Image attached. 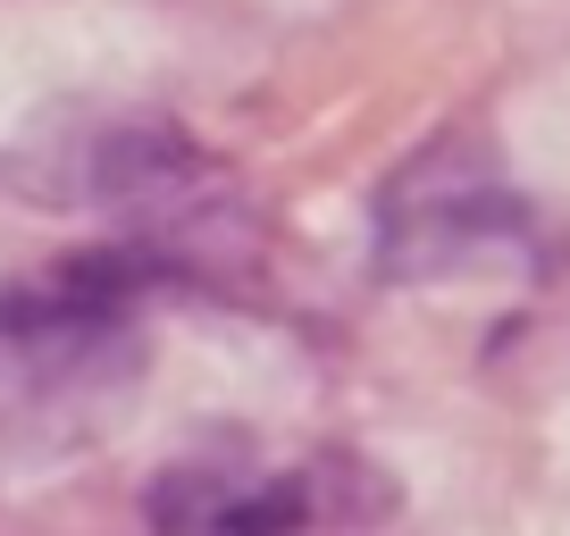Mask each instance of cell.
I'll list each match as a JSON object with an SVG mask.
<instances>
[{"mask_svg": "<svg viewBox=\"0 0 570 536\" xmlns=\"http://www.w3.org/2000/svg\"><path fill=\"white\" fill-rule=\"evenodd\" d=\"M92 193L118 210V244L151 251L160 268H202L235 227H244V201H235L227 168L202 143H185L177 126H126L101 135L92 151Z\"/></svg>", "mask_w": 570, "mask_h": 536, "instance_id": "cell-4", "label": "cell"}, {"mask_svg": "<svg viewBox=\"0 0 570 536\" xmlns=\"http://www.w3.org/2000/svg\"><path fill=\"white\" fill-rule=\"evenodd\" d=\"M353 503H377L361 461L336 453H294L268 461L252 445L185 453L151 486V536H327Z\"/></svg>", "mask_w": 570, "mask_h": 536, "instance_id": "cell-3", "label": "cell"}, {"mask_svg": "<svg viewBox=\"0 0 570 536\" xmlns=\"http://www.w3.org/2000/svg\"><path fill=\"white\" fill-rule=\"evenodd\" d=\"M177 268L135 244L68 251L18 286H0V436L18 445H76L126 411L151 336L142 310Z\"/></svg>", "mask_w": 570, "mask_h": 536, "instance_id": "cell-1", "label": "cell"}, {"mask_svg": "<svg viewBox=\"0 0 570 536\" xmlns=\"http://www.w3.org/2000/svg\"><path fill=\"white\" fill-rule=\"evenodd\" d=\"M529 260V210L470 135H436L377 193V277H479Z\"/></svg>", "mask_w": 570, "mask_h": 536, "instance_id": "cell-2", "label": "cell"}]
</instances>
